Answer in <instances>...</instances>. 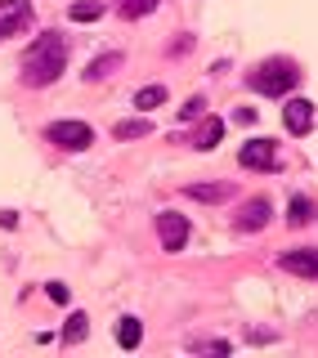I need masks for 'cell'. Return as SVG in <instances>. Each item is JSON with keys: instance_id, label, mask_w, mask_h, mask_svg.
Masks as SVG:
<instances>
[{"instance_id": "cell-10", "label": "cell", "mask_w": 318, "mask_h": 358, "mask_svg": "<svg viewBox=\"0 0 318 358\" xmlns=\"http://www.w3.org/2000/svg\"><path fill=\"white\" fill-rule=\"evenodd\" d=\"M314 215H318V206H314V202H310V197H305V193H292V197H287V224H296V229H305V224H310Z\"/></svg>"}, {"instance_id": "cell-2", "label": "cell", "mask_w": 318, "mask_h": 358, "mask_svg": "<svg viewBox=\"0 0 318 358\" xmlns=\"http://www.w3.org/2000/svg\"><path fill=\"white\" fill-rule=\"evenodd\" d=\"M247 81H251V90H256V94L283 99V94H292V90H296V81H301V68H296L292 59H265Z\"/></svg>"}, {"instance_id": "cell-8", "label": "cell", "mask_w": 318, "mask_h": 358, "mask_svg": "<svg viewBox=\"0 0 318 358\" xmlns=\"http://www.w3.org/2000/svg\"><path fill=\"white\" fill-rule=\"evenodd\" d=\"M278 265L287 273H301V278H318V247H301V251H283Z\"/></svg>"}, {"instance_id": "cell-23", "label": "cell", "mask_w": 318, "mask_h": 358, "mask_svg": "<svg viewBox=\"0 0 318 358\" xmlns=\"http://www.w3.org/2000/svg\"><path fill=\"white\" fill-rule=\"evenodd\" d=\"M14 224H18V215H14V211H0V229H14Z\"/></svg>"}, {"instance_id": "cell-21", "label": "cell", "mask_w": 318, "mask_h": 358, "mask_svg": "<svg viewBox=\"0 0 318 358\" xmlns=\"http://www.w3.org/2000/svg\"><path fill=\"white\" fill-rule=\"evenodd\" d=\"M202 108H207V99H189V103L180 108V121H198V117H202Z\"/></svg>"}, {"instance_id": "cell-4", "label": "cell", "mask_w": 318, "mask_h": 358, "mask_svg": "<svg viewBox=\"0 0 318 358\" xmlns=\"http://www.w3.org/2000/svg\"><path fill=\"white\" fill-rule=\"evenodd\" d=\"M157 238H162V251H184L189 242V220L180 211H162L157 215Z\"/></svg>"}, {"instance_id": "cell-20", "label": "cell", "mask_w": 318, "mask_h": 358, "mask_svg": "<svg viewBox=\"0 0 318 358\" xmlns=\"http://www.w3.org/2000/svg\"><path fill=\"white\" fill-rule=\"evenodd\" d=\"M189 350H207V354H229V341H189Z\"/></svg>"}, {"instance_id": "cell-1", "label": "cell", "mask_w": 318, "mask_h": 358, "mask_svg": "<svg viewBox=\"0 0 318 358\" xmlns=\"http://www.w3.org/2000/svg\"><path fill=\"white\" fill-rule=\"evenodd\" d=\"M63 72H68V36L45 32L23 54V86H54Z\"/></svg>"}, {"instance_id": "cell-19", "label": "cell", "mask_w": 318, "mask_h": 358, "mask_svg": "<svg viewBox=\"0 0 318 358\" xmlns=\"http://www.w3.org/2000/svg\"><path fill=\"white\" fill-rule=\"evenodd\" d=\"M162 103H166V86H144V90H139L135 94V108H162Z\"/></svg>"}, {"instance_id": "cell-9", "label": "cell", "mask_w": 318, "mask_h": 358, "mask_svg": "<svg viewBox=\"0 0 318 358\" xmlns=\"http://www.w3.org/2000/svg\"><path fill=\"white\" fill-rule=\"evenodd\" d=\"M265 224H269V202H265V197H251V202H242V211H238V229H242V233L265 229Z\"/></svg>"}, {"instance_id": "cell-12", "label": "cell", "mask_w": 318, "mask_h": 358, "mask_svg": "<svg viewBox=\"0 0 318 358\" xmlns=\"http://www.w3.org/2000/svg\"><path fill=\"white\" fill-rule=\"evenodd\" d=\"M121 63H126V59H121L117 50H112V54H99V59H95V63H90V68H86V81H90V86H95V81H108L112 72L121 68Z\"/></svg>"}, {"instance_id": "cell-15", "label": "cell", "mask_w": 318, "mask_h": 358, "mask_svg": "<svg viewBox=\"0 0 318 358\" xmlns=\"http://www.w3.org/2000/svg\"><path fill=\"white\" fill-rule=\"evenodd\" d=\"M117 341H121V350H139V341H144V323L139 318H121V327H117Z\"/></svg>"}, {"instance_id": "cell-7", "label": "cell", "mask_w": 318, "mask_h": 358, "mask_svg": "<svg viewBox=\"0 0 318 358\" xmlns=\"http://www.w3.org/2000/svg\"><path fill=\"white\" fill-rule=\"evenodd\" d=\"M32 23V5L27 0H0V36H14Z\"/></svg>"}, {"instance_id": "cell-5", "label": "cell", "mask_w": 318, "mask_h": 358, "mask_svg": "<svg viewBox=\"0 0 318 358\" xmlns=\"http://www.w3.org/2000/svg\"><path fill=\"white\" fill-rule=\"evenodd\" d=\"M238 162L247 171H278V153H274V139H247L238 153Z\"/></svg>"}, {"instance_id": "cell-16", "label": "cell", "mask_w": 318, "mask_h": 358, "mask_svg": "<svg viewBox=\"0 0 318 358\" xmlns=\"http://www.w3.org/2000/svg\"><path fill=\"white\" fill-rule=\"evenodd\" d=\"M104 0H81V5H72L68 14H72V23H95V18H104Z\"/></svg>"}, {"instance_id": "cell-14", "label": "cell", "mask_w": 318, "mask_h": 358, "mask_svg": "<svg viewBox=\"0 0 318 358\" xmlns=\"http://www.w3.org/2000/svg\"><path fill=\"white\" fill-rule=\"evenodd\" d=\"M189 197L193 202H229L233 184H189Z\"/></svg>"}, {"instance_id": "cell-17", "label": "cell", "mask_w": 318, "mask_h": 358, "mask_svg": "<svg viewBox=\"0 0 318 358\" xmlns=\"http://www.w3.org/2000/svg\"><path fill=\"white\" fill-rule=\"evenodd\" d=\"M157 5H162V0H117V14L121 18H144V14H153Z\"/></svg>"}, {"instance_id": "cell-18", "label": "cell", "mask_w": 318, "mask_h": 358, "mask_svg": "<svg viewBox=\"0 0 318 358\" xmlns=\"http://www.w3.org/2000/svg\"><path fill=\"white\" fill-rule=\"evenodd\" d=\"M86 323H90V318H86V314H81V309H77V314L68 318V327H63V345H77V341H86V332H90Z\"/></svg>"}, {"instance_id": "cell-22", "label": "cell", "mask_w": 318, "mask_h": 358, "mask_svg": "<svg viewBox=\"0 0 318 358\" xmlns=\"http://www.w3.org/2000/svg\"><path fill=\"white\" fill-rule=\"evenodd\" d=\"M45 291H50V300H59V305H68V300H72L68 282H50V287H45Z\"/></svg>"}, {"instance_id": "cell-11", "label": "cell", "mask_w": 318, "mask_h": 358, "mask_svg": "<svg viewBox=\"0 0 318 358\" xmlns=\"http://www.w3.org/2000/svg\"><path fill=\"white\" fill-rule=\"evenodd\" d=\"M220 139H224V121H220V117H207V121L198 126V135H193V148H198V153H211Z\"/></svg>"}, {"instance_id": "cell-3", "label": "cell", "mask_w": 318, "mask_h": 358, "mask_svg": "<svg viewBox=\"0 0 318 358\" xmlns=\"http://www.w3.org/2000/svg\"><path fill=\"white\" fill-rule=\"evenodd\" d=\"M45 144L63 148V153H86L95 144V130L86 121H54V126H45Z\"/></svg>"}, {"instance_id": "cell-6", "label": "cell", "mask_w": 318, "mask_h": 358, "mask_svg": "<svg viewBox=\"0 0 318 358\" xmlns=\"http://www.w3.org/2000/svg\"><path fill=\"white\" fill-rule=\"evenodd\" d=\"M314 121H318V108H314L310 99H292V103H287L283 126L292 130V135H310V130H314Z\"/></svg>"}, {"instance_id": "cell-13", "label": "cell", "mask_w": 318, "mask_h": 358, "mask_svg": "<svg viewBox=\"0 0 318 358\" xmlns=\"http://www.w3.org/2000/svg\"><path fill=\"white\" fill-rule=\"evenodd\" d=\"M148 135H153V121H148V117L117 121V126H112V139H121V144H126V139H148Z\"/></svg>"}]
</instances>
